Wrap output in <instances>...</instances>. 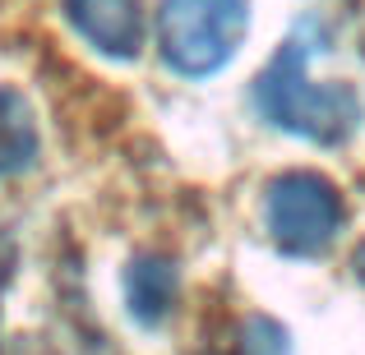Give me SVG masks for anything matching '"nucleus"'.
Returning <instances> with one entry per match:
<instances>
[{
	"label": "nucleus",
	"mask_w": 365,
	"mask_h": 355,
	"mask_svg": "<svg viewBox=\"0 0 365 355\" xmlns=\"http://www.w3.org/2000/svg\"><path fill=\"white\" fill-rule=\"evenodd\" d=\"M310 55H314L310 28L305 33L296 28L277 46L268 70L255 79V107L282 134H296V139L319 143V148H338L361 124V97L351 83H314Z\"/></svg>",
	"instance_id": "f257e3e1"
},
{
	"label": "nucleus",
	"mask_w": 365,
	"mask_h": 355,
	"mask_svg": "<svg viewBox=\"0 0 365 355\" xmlns=\"http://www.w3.org/2000/svg\"><path fill=\"white\" fill-rule=\"evenodd\" d=\"M250 0H162L158 9V51L171 74L208 79L245 42Z\"/></svg>",
	"instance_id": "f03ea898"
},
{
	"label": "nucleus",
	"mask_w": 365,
	"mask_h": 355,
	"mask_svg": "<svg viewBox=\"0 0 365 355\" xmlns=\"http://www.w3.org/2000/svg\"><path fill=\"white\" fill-rule=\"evenodd\" d=\"M342 217V194L319 171H282L264 189V226L273 245L292 258H314L333 245Z\"/></svg>",
	"instance_id": "7ed1b4c3"
},
{
	"label": "nucleus",
	"mask_w": 365,
	"mask_h": 355,
	"mask_svg": "<svg viewBox=\"0 0 365 355\" xmlns=\"http://www.w3.org/2000/svg\"><path fill=\"white\" fill-rule=\"evenodd\" d=\"M70 28L107 60H134L143 51V5L139 0H65Z\"/></svg>",
	"instance_id": "20e7f679"
},
{
	"label": "nucleus",
	"mask_w": 365,
	"mask_h": 355,
	"mask_svg": "<svg viewBox=\"0 0 365 355\" xmlns=\"http://www.w3.org/2000/svg\"><path fill=\"white\" fill-rule=\"evenodd\" d=\"M176 295H180V272L171 258L139 254L125 267V304H130L139 328H162L167 314L176 309Z\"/></svg>",
	"instance_id": "39448f33"
},
{
	"label": "nucleus",
	"mask_w": 365,
	"mask_h": 355,
	"mask_svg": "<svg viewBox=\"0 0 365 355\" xmlns=\"http://www.w3.org/2000/svg\"><path fill=\"white\" fill-rule=\"evenodd\" d=\"M37 148L42 139H37V116L28 97L14 88H0V180L33 171Z\"/></svg>",
	"instance_id": "423d86ee"
},
{
	"label": "nucleus",
	"mask_w": 365,
	"mask_h": 355,
	"mask_svg": "<svg viewBox=\"0 0 365 355\" xmlns=\"http://www.w3.org/2000/svg\"><path fill=\"white\" fill-rule=\"evenodd\" d=\"M245 355H292V341L273 319H250L245 323Z\"/></svg>",
	"instance_id": "0eeeda50"
}]
</instances>
